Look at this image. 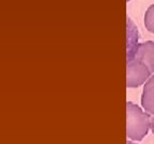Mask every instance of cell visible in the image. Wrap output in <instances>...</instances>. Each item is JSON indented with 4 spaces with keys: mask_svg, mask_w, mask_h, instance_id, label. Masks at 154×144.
I'll return each instance as SVG.
<instances>
[{
    "mask_svg": "<svg viewBox=\"0 0 154 144\" xmlns=\"http://www.w3.org/2000/svg\"><path fill=\"white\" fill-rule=\"evenodd\" d=\"M151 129V114L132 101L126 103V137L131 141H141Z\"/></svg>",
    "mask_w": 154,
    "mask_h": 144,
    "instance_id": "1",
    "label": "cell"
},
{
    "mask_svg": "<svg viewBox=\"0 0 154 144\" xmlns=\"http://www.w3.org/2000/svg\"><path fill=\"white\" fill-rule=\"evenodd\" d=\"M150 68L142 61L138 59L128 60L126 64V86L128 88H138L143 86L152 76Z\"/></svg>",
    "mask_w": 154,
    "mask_h": 144,
    "instance_id": "2",
    "label": "cell"
},
{
    "mask_svg": "<svg viewBox=\"0 0 154 144\" xmlns=\"http://www.w3.org/2000/svg\"><path fill=\"white\" fill-rule=\"evenodd\" d=\"M132 59L142 61L150 68L152 74H154V42L147 41L138 44Z\"/></svg>",
    "mask_w": 154,
    "mask_h": 144,
    "instance_id": "3",
    "label": "cell"
},
{
    "mask_svg": "<svg viewBox=\"0 0 154 144\" xmlns=\"http://www.w3.org/2000/svg\"><path fill=\"white\" fill-rule=\"evenodd\" d=\"M141 106L149 114L154 115V75L143 84L141 95Z\"/></svg>",
    "mask_w": 154,
    "mask_h": 144,
    "instance_id": "4",
    "label": "cell"
},
{
    "mask_svg": "<svg viewBox=\"0 0 154 144\" xmlns=\"http://www.w3.org/2000/svg\"><path fill=\"white\" fill-rule=\"evenodd\" d=\"M128 57L126 60H131L134 57L136 48L138 46V30L135 27L132 19L128 17Z\"/></svg>",
    "mask_w": 154,
    "mask_h": 144,
    "instance_id": "5",
    "label": "cell"
},
{
    "mask_svg": "<svg viewBox=\"0 0 154 144\" xmlns=\"http://www.w3.org/2000/svg\"><path fill=\"white\" fill-rule=\"evenodd\" d=\"M144 26L148 31L154 34V4H151L144 13Z\"/></svg>",
    "mask_w": 154,
    "mask_h": 144,
    "instance_id": "6",
    "label": "cell"
},
{
    "mask_svg": "<svg viewBox=\"0 0 154 144\" xmlns=\"http://www.w3.org/2000/svg\"><path fill=\"white\" fill-rule=\"evenodd\" d=\"M151 130L154 134V115H151Z\"/></svg>",
    "mask_w": 154,
    "mask_h": 144,
    "instance_id": "7",
    "label": "cell"
},
{
    "mask_svg": "<svg viewBox=\"0 0 154 144\" xmlns=\"http://www.w3.org/2000/svg\"><path fill=\"white\" fill-rule=\"evenodd\" d=\"M126 144H136V143H134V142L131 141V140H128V142H126Z\"/></svg>",
    "mask_w": 154,
    "mask_h": 144,
    "instance_id": "8",
    "label": "cell"
},
{
    "mask_svg": "<svg viewBox=\"0 0 154 144\" xmlns=\"http://www.w3.org/2000/svg\"><path fill=\"white\" fill-rule=\"evenodd\" d=\"M126 1H128H128H131V0H126Z\"/></svg>",
    "mask_w": 154,
    "mask_h": 144,
    "instance_id": "9",
    "label": "cell"
}]
</instances>
